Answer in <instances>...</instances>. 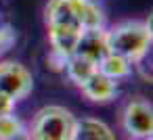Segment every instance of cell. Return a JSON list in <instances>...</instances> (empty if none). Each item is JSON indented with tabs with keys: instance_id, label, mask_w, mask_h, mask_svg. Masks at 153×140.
Masks as SVG:
<instances>
[{
	"instance_id": "6da1fadb",
	"label": "cell",
	"mask_w": 153,
	"mask_h": 140,
	"mask_svg": "<svg viewBox=\"0 0 153 140\" xmlns=\"http://www.w3.org/2000/svg\"><path fill=\"white\" fill-rule=\"evenodd\" d=\"M44 23L51 46L46 63L53 71H63L65 61L78 50L84 32L107 27V17L99 0H48Z\"/></svg>"
},
{
	"instance_id": "7a4b0ae2",
	"label": "cell",
	"mask_w": 153,
	"mask_h": 140,
	"mask_svg": "<svg viewBox=\"0 0 153 140\" xmlns=\"http://www.w3.org/2000/svg\"><path fill=\"white\" fill-rule=\"evenodd\" d=\"M107 42L109 52H115L138 67L151 50V19H128L107 27Z\"/></svg>"
},
{
	"instance_id": "3957f363",
	"label": "cell",
	"mask_w": 153,
	"mask_h": 140,
	"mask_svg": "<svg viewBox=\"0 0 153 140\" xmlns=\"http://www.w3.org/2000/svg\"><path fill=\"white\" fill-rule=\"evenodd\" d=\"M78 117L63 105H46L36 111L27 127L32 140H71Z\"/></svg>"
},
{
	"instance_id": "277c9868",
	"label": "cell",
	"mask_w": 153,
	"mask_h": 140,
	"mask_svg": "<svg viewBox=\"0 0 153 140\" xmlns=\"http://www.w3.org/2000/svg\"><path fill=\"white\" fill-rule=\"evenodd\" d=\"M34 90L32 71L19 61H0V94L19 102Z\"/></svg>"
},
{
	"instance_id": "5b68a950",
	"label": "cell",
	"mask_w": 153,
	"mask_h": 140,
	"mask_svg": "<svg viewBox=\"0 0 153 140\" xmlns=\"http://www.w3.org/2000/svg\"><path fill=\"white\" fill-rule=\"evenodd\" d=\"M122 127L130 140L151 138L153 134V107L145 98H132L122 109Z\"/></svg>"
},
{
	"instance_id": "8992f818",
	"label": "cell",
	"mask_w": 153,
	"mask_h": 140,
	"mask_svg": "<svg viewBox=\"0 0 153 140\" xmlns=\"http://www.w3.org/2000/svg\"><path fill=\"white\" fill-rule=\"evenodd\" d=\"M82 92V96L88 100V102H94V105H107L111 102L115 96H117V82L107 77L105 73H101L99 69L78 88Z\"/></svg>"
},
{
	"instance_id": "52a82bcc",
	"label": "cell",
	"mask_w": 153,
	"mask_h": 140,
	"mask_svg": "<svg viewBox=\"0 0 153 140\" xmlns=\"http://www.w3.org/2000/svg\"><path fill=\"white\" fill-rule=\"evenodd\" d=\"M80 55L92 59V61H101L107 52H109V42H107V27H97V29H86L80 44H78V50Z\"/></svg>"
},
{
	"instance_id": "ba28073f",
	"label": "cell",
	"mask_w": 153,
	"mask_h": 140,
	"mask_svg": "<svg viewBox=\"0 0 153 140\" xmlns=\"http://www.w3.org/2000/svg\"><path fill=\"white\" fill-rule=\"evenodd\" d=\"M71 140H117L115 132L97 117H78V125Z\"/></svg>"
},
{
	"instance_id": "9c48e42d",
	"label": "cell",
	"mask_w": 153,
	"mask_h": 140,
	"mask_svg": "<svg viewBox=\"0 0 153 140\" xmlns=\"http://www.w3.org/2000/svg\"><path fill=\"white\" fill-rule=\"evenodd\" d=\"M99 69V63L80 55V52H74L67 61H65V67H63V73L67 75V80L74 84V86H82L94 71Z\"/></svg>"
},
{
	"instance_id": "30bf717a",
	"label": "cell",
	"mask_w": 153,
	"mask_h": 140,
	"mask_svg": "<svg viewBox=\"0 0 153 140\" xmlns=\"http://www.w3.org/2000/svg\"><path fill=\"white\" fill-rule=\"evenodd\" d=\"M132 67H134V65H132L128 59H124V57H120V55H115V52H107V55L99 61V71L105 73L107 77H111V80H115V82L130 77V75H132Z\"/></svg>"
},
{
	"instance_id": "8fae6325",
	"label": "cell",
	"mask_w": 153,
	"mask_h": 140,
	"mask_svg": "<svg viewBox=\"0 0 153 140\" xmlns=\"http://www.w3.org/2000/svg\"><path fill=\"white\" fill-rule=\"evenodd\" d=\"M27 125L15 115V113H9V115H0V140H13L17 134H21Z\"/></svg>"
},
{
	"instance_id": "7c38bea8",
	"label": "cell",
	"mask_w": 153,
	"mask_h": 140,
	"mask_svg": "<svg viewBox=\"0 0 153 140\" xmlns=\"http://www.w3.org/2000/svg\"><path fill=\"white\" fill-rule=\"evenodd\" d=\"M15 105H17V102H13L11 98H7V96H2V94H0V115L15 113Z\"/></svg>"
},
{
	"instance_id": "4fadbf2b",
	"label": "cell",
	"mask_w": 153,
	"mask_h": 140,
	"mask_svg": "<svg viewBox=\"0 0 153 140\" xmlns=\"http://www.w3.org/2000/svg\"><path fill=\"white\" fill-rule=\"evenodd\" d=\"M13 140H32V136H30V132H27V127H25V130H23L21 134H17Z\"/></svg>"
},
{
	"instance_id": "5bb4252c",
	"label": "cell",
	"mask_w": 153,
	"mask_h": 140,
	"mask_svg": "<svg viewBox=\"0 0 153 140\" xmlns=\"http://www.w3.org/2000/svg\"><path fill=\"white\" fill-rule=\"evenodd\" d=\"M138 140H151V138H138Z\"/></svg>"
}]
</instances>
